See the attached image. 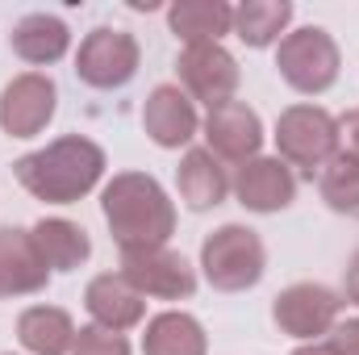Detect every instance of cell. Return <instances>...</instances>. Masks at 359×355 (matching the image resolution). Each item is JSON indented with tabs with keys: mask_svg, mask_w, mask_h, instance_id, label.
<instances>
[{
	"mask_svg": "<svg viewBox=\"0 0 359 355\" xmlns=\"http://www.w3.org/2000/svg\"><path fill=\"white\" fill-rule=\"evenodd\" d=\"M142 351L147 355H205L209 351V339H205V326L192 314L168 309V314H155L147 322Z\"/></svg>",
	"mask_w": 359,
	"mask_h": 355,
	"instance_id": "cell-19",
	"label": "cell"
},
{
	"mask_svg": "<svg viewBox=\"0 0 359 355\" xmlns=\"http://www.w3.org/2000/svg\"><path fill=\"white\" fill-rule=\"evenodd\" d=\"M29 234H34L46 267H55V272H76L92 255L88 230L76 226V222H67V217H42Z\"/></svg>",
	"mask_w": 359,
	"mask_h": 355,
	"instance_id": "cell-20",
	"label": "cell"
},
{
	"mask_svg": "<svg viewBox=\"0 0 359 355\" xmlns=\"http://www.w3.org/2000/svg\"><path fill=\"white\" fill-rule=\"evenodd\" d=\"M339 147L347 159H359V109L339 117Z\"/></svg>",
	"mask_w": 359,
	"mask_h": 355,
	"instance_id": "cell-26",
	"label": "cell"
},
{
	"mask_svg": "<svg viewBox=\"0 0 359 355\" xmlns=\"http://www.w3.org/2000/svg\"><path fill=\"white\" fill-rule=\"evenodd\" d=\"M288 21H292V4L288 0H247V4L234 8V34L247 46H255V51L280 42Z\"/></svg>",
	"mask_w": 359,
	"mask_h": 355,
	"instance_id": "cell-22",
	"label": "cell"
},
{
	"mask_svg": "<svg viewBox=\"0 0 359 355\" xmlns=\"http://www.w3.org/2000/svg\"><path fill=\"white\" fill-rule=\"evenodd\" d=\"M276 67L284 76V84H292L305 96H318L339 80V42L322 29V25H305L280 38L276 51Z\"/></svg>",
	"mask_w": 359,
	"mask_h": 355,
	"instance_id": "cell-5",
	"label": "cell"
},
{
	"mask_svg": "<svg viewBox=\"0 0 359 355\" xmlns=\"http://www.w3.org/2000/svg\"><path fill=\"white\" fill-rule=\"evenodd\" d=\"M330 351L334 355H359V318L334 322V330H330Z\"/></svg>",
	"mask_w": 359,
	"mask_h": 355,
	"instance_id": "cell-25",
	"label": "cell"
},
{
	"mask_svg": "<svg viewBox=\"0 0 359 355\" xmlns=\"http://www.w3.org/2000/svg\"><path fill=\"white\" fill-rule=\"evenodd\" d=\"M76 335L80 330H76L72 314L59 305H29L17 318V339L34 355H67L76 347Z\"/></svg>",
	"mask_w": 359,
	"mask_h": 355,
	"instance_id": "cell-17",
	"label": "cell"
},
{
	"mask_svg": "<svg viewBox=\"0 0 359 355\" xmlns=\"http://www.w3.org/2000/svg\"><path fill=\"white\" fill-rule=\"evenodd\" d=\"M234 196H238V205H247L255 213H280L292 205L297 180L284 159H251L234 176Z\"/></svg>",
	"mask_w": 359,
	"mask_h": 355,
	"instance_id": "cell-15",
	"label": "cell"
},
{
	"mask_svg": "<svg viewBox=\"0 0 359 355\" xmlns=\"http://www.w3.org/2000/svg\"><path fill=\"white\" fill-rule=\"evenodd\" d=\"M121 276L142 297H159V301H188L196 293V272L172 247L121 251Z\"/></svg>",
	"mask_w": 359,
	"mask_h": 355,
	"instance_id": "cell-8",
	"label": "cell"
},
{
	"mask_svg": "<svg viewBox=\"0 0 359 355\" xmlns=\"http://www.w3.org/2000/svg\"><path fill=\"white\" fill-rule=\"evenodd\" d=\"M138 38L130 29H92L88 38L80 42V55H76V76L88 84V88H126L134 76H138Z\"/></svg>",
	"mask_w": 359,
	"mask_h": 355,
	"instance_id": "cell-6",
	"label": "cell"
},
{
	"mask_svg": "<svg viewBox=\"0 0 359 355\" xmlns=\"http://www.w3.org/2000/svg\"><path fill=\"white\" fill-rule=\"evenodd\" d=\"M292 355H334V351H330V343H305V347H297Z\"/></svg>",
	"mask_w": 359,
	"mask_h": 355,
	"instance_id": "cell-28",
	"label": "cell"
},
{
	"mask_svg": "<svg viewBox=\"0 0 359 355\" xmlns=\"http://www.w3.org/2000/svg\"><path fill=\"white\" fill-rule=\"evenodd\" d=\"M347 297H351V301L359 305V255L351 260V264H347Z\"/></svg>",
	"mask_w": 359,
	"mask_h": 355,
	"instance_id": "cell-27",
	"label": "cell"
},
{
	"mask_svg": "<svg viewBox=\"0 0 359 355\" xmlns=\"http://www.w3.org/2000/svg\"><path fill=\"white\" fill-rule=\"evenodd\" d=\"M13 176L21 180V188L29 196H38L46 205H76L104 176V151L84 134H67L42 151L21 155L13 163Z\"/></svg>",
	"mask_w": 359,
	"mask_h": 355,
	"instance_id": "cell-2",
	"label": "cell"
},
{
	"mask_svg": "<svg viewBox=\"0 0 359 355\" xmlns=\"http://www.w3.org/2000/svg\"><path fill=\"white\" fill-rule=\"evenodd\" d=\"M84 305H88L92 322L96 326H104V330H130V326H138L142 318H147V297L121 276V272H104V276H96L88 284V293H84Z\"/></svg>",
	"mask_w": 359,
	"mask_h": 355,
	"instance_id": "cell-14",
	"label": "cell"
},
{
	"mask_svg": "<svg viewBox=\"0 0 359 355\" xmlns=\"http://www.w3.org/2000/svg\"><path fill=\"white\" fill-rule=\"evenodd\" d=\"M322 201L334 213H355L359 209V159H347L343 151H334V159L318 172Z\"/></svg>",
	"mask_w": 359,
	"mask_h": 355,
	"instance_id": "cell-23",
	"label": "cell"
},
{
	"mask_svg": "<svg viewBox=\"0 0 359 355\" xmlns=\"http://www.w3.org/2000/svg\"><path fill=\"white\" fill-rule=\"evenodd\" d=\"M72 46V29L50 17V13H29L13 25V51L25 59V63H59Z\"/></svg>",
	"mask_w": 359,
	"mask_h": 355,
	"instance_id": "cell-18",
	"label": "cell"
},
{
	"mask_svg": "<svg viewBox=\"0 0 359 355\" xmlns=\"http://www.w3.org/2000/svg\"><path fill=\"white\" fill-rule=\"evenodd\" d=\"M172 34L192 42H217L222 34H234V8L222 0H180L168 13Z\"/></svg>",
	"mask_w": 359,
	"mask_h": 355,
	"instance_id": "cell-21",
	"label": "cell"
},
{
	"mask_svg": "<svg viewBox=\"0 0 359 355\" xmlns=\"http://www.w3.org/2000/svg\"><path fill=\"white\" fill-rule=\"evenodd\" d=\"M50 284V267L42 260L29 230H0V297H29Z\"/></svg>",
	"mask_w": 359,
	"mask_h": 355,
	"instance_id": "cell-12",
	"label": "cell"
},
{
	"mask_svg": "<svg viewBox=\"0 0 359 355\" xmlns=\"http://www.w3.org/2000/svg\"><path fill=\"white\" fill-rule=\"evenodd\" d=\"M72 355H130V343H126V335H117V330L84 326V330L76 335Z\"/></svg>",
	"mask_w": 359,
	"mask_h": 355,
	"instance_id": "cell-24",
	"label": "cell"
},
{
	"mask_svg": "<svg viewBox=\"0 0 359 355\" xmlns=\"http://www.w3.org/2000/svg\"><path fill=\"white\" fill-rule=\"evenodd\" d=\"M339 309H343L339 293L326 288V284H313V280H305V284H288V288L271 301V318H276V326H280L284 335H292V339H318V335H330L334 322H339Z\"/></svg>",
	"mask_w": 359,
	"mask_h": 355,
	"instance_id": "cell-9",
	"label": "cell"
},
{
	"mask_svg": "<svg viewBox=\"0 0 359 355\" xmlns=\"http://www.w3.org/2000/svg\"><path fill=\"white\" fill-rule=\"evenodd\" d=\"M176 76H180V84H184V92H188V100L192 105L201 100L209 109L234 100L238 80H243L234 55L222 42H192V46H184L176 59Z\"/></svg>",
	"mask_w": 359,
	"mask_h": 355,
	"instance_id": "cell-7",
	"label": "cell"
},
{
	"mask_svg": "<svg viewBox=\"0 0 359 355\" xmlns=\"http://www.w3.org/2000/svg\"><path fill=\"white\" fill-rule=\"evenodd\" d=\"M205 138H209V151L217 159H230V163H251L259 159V147H264V126H259V113L243 100H226L217 109H209L205 117Z\"/></svg>",
	"mask_w": 359,
	"mask_h": 355,
	"instance_id": "cell-11",
	"label": "cell"
},
{
	"mask_svg": "<svg viewBox=\"0 0 359 355\" xmlns=\"http://www.w3.org/2000/svg\"><path fill=\"white\" fill-rule=\"evenodd\" d=\"M196 105L188 100V92L176 84H159V88L147 96V109H142V130L151 134L155 147L163 151H176L188 147L192 134H196Z\"/></svg>",
	"mask_w": 359,
	"mask_h": 355,
	"instance_id": "cell-13",
	"label": "cell"
},
{
	"mask_svg": "<svg viewBox=\"0 0 359 355\" xmlns=\"http://www.w3.org/2000/svg\"><path fill=\"white\" fill-rule=\"evenodd\" d=\"M201 267H205V280L222 293H243V288H255L264 280V267H268V247L264 239L251 230V226H217L205 247H201Z\"/></svg>",
	"mask_w": 359,
	"mask_h": 355,
	"instance_id": "cell-3",
	"label": "cell"
},
{
	"mask_svg": "<svg viewBox=\"0 0 359 355\" xmlns=\"http://www.w3.org/2000/svg\"><path fill=\"white\" fill-rule=\"evenodd\" d=\"M276 147H280L284 163H292L305 176H313L339 151V121L322 105H292L276 121Z\"/></svg>",
	"mask_w": 359,
	"mask_h": 355,
	"instance_id": "cell-4",
	"label": "cell"
},
{
	"mask_svg": "<svg viewBox=\"0 0 359 355\" xmlns=\"http://www.w3.org/2000/svg\"><path fill=\"white\" fill-rule=\"evenodd\" d=\"M176 184H180L184 205H188V209H196V213H201V209L222 205V201H226V192H230V176H226L222 159H217L209 147H192V151L180 159Z\"/></svg>",
	"mask_w": 359,
	"mask_h": 355,
	"instance_id": "cell-16",
	"label": "cell"
},
{
	"mask_svg": "<svg viewBox=\"0 0 359 355\" xmlns=\"http://www.w3.org/2000/svg\"><path fill=\"white\" fill-rule=\"evenodd\" d=\"M59 109V88L42 72H25L0 92V130L8 138H34L50 126Z\"/></svg>",
	"mask_w": 359,
	"mask_h": 355,
	"instance_id": "cell-10",
	"label": "cell"
},
{
	"mask_svg": "<svg viewBox=\"0 0 359 355\" xmlns=\"http://www.w3.org/2000/svg\"><path fill=\"white\" fill-rule=\"evenodd\" d=\"M100 209L121 251L168 247V239L176 234V205L147 172H117L100 192Z\"/></svg>",
	"mask_w": 359,
	"mask_h": 355,
	"instance_id": "cell-1",
	"label": "cell"
}]
</instances>
